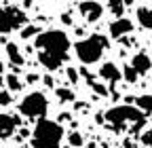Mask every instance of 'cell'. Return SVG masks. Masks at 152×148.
Instances as JSON below:
<instances>
[{"mask_svg": "<svg viewBox=\"0 0 152 148\" xmlns=\"http://www.w3.org/2000/svg\"><path fill=\"white\" fill-rule=\"evenodd\" d=\"M36 49H38V59L49 70L55 72L66 59L70 51V38L61 30H49L40 32L36 36Z\"/></svg>", "mask_w": 152, "mask_h": 148, "instance_id": "6da1fadb", "label": "cell"}, {"mask_svg": "<svg viewBox=\"0 0 152 148\" xmlns=\"http://www.w3.org/2000/svg\"><path fill=\"white\" fill-rule=\"evenodd\" d=\"M64 140V127L57 121L42 119L32 131V148H59Z\"/></svg>", "mask_w": 152, "mask_h": 148, "instance_id": "7a4b0ae2", "label": "cell"}, {"mask_svg": "<svg viewBox=\"0 0 152 148\" xmlns=\"http://www.w3.org/2000/svg\"><path fill=\"white\" fill-rule=\"evenodd\" d=\"M106 119L108 123H112L116 129H121L123 125L131 123V133H137L140 129L144 127L146 123V114L137 106H129V104H123V106H114L106 112Z\"/></svg>", "mask_w": 152, "mask_h": 148, "instance_id": "3957f363", "label": "cell"}, {"mask_svg": "<svg viewBox=\"0 0 152 148\" xmlns=\"http://www.w3.org/2000/svg\"><path fill=\"white\" fill-rule=\"evenodd\" d=\"M106 47H108L106 36L93 34V36H89V38H85V40H78L74 49H76V57L80 59V64L89 66V64H95V62L102 59Z\"/></svg>", "mask_w": 152, "mask_h": 148, "instance_id": "277c9868", "label": "cell"}, {"mask_svg": "<svg viewBox=\"0 0 152 148\" xmlns=\"http://www.w3.org/2000/svg\"><path fill=\"white\" fill-rule=\"evenodd\" d=\"M49 110V100L45 93L40 91H34V93L26 95L21 102H19V114H23L28 119H45Z\"/></svg>", "mask_w": 152, "mask_h": 148, "instance_id": "5b68a950", "label": "cell"}, {"mask_svg": "<svg viewBox=\"0 0 152 148\" xmlns=\"http://www.w3.org/2000/svg\"><path fill=\"white\" fill-rule=\"evenodd\" d=\"M26 21V13L15 7H0V34L11 32Z\"/></svg>", "mask_w": 152, "mask_h": 148, "instance_id": "8992f818", "label": "cell"}, {"mask_svg": "<svg viewBox=\"0 0 152 148\" xmlns=\"http://www.w3.org/2000/svg\"><path fill=\"white\" fill-rule=\"evenodd\" d=\"M78 11H80V15H85L87 21H97L104 13V7L99 2H80Z\"/></svg>", "mask_w": 152, "mask_h": 148, "instance_id": "52a82bcc", "label": "cell"}, {"mask_svg": "<svg viewBox=\"0 0 152 148\" xmlns=\"http://www.w3.org/2000/svg\"><path fill=\"white\" fill-rule=\"evenodd\" d=\"M129 32H133V21L127 19V17H121V19L110 23V38H121Z\"/></svg>", "mask_w": 152, "mask_h": 148, "instance_id": "ba28073f", "label": "cell"}, {"mask_svg": "<svg viewBox=\"0 0 152 148\" xmlns=\"http://www.w3.org/2000/svg\"><path fill=\"white\" fill-rule=\"evenodd\" d=\"M99 76L104 78V81H108V83H118L121 78H123V72L118 70V66L116 64H112V62H108V64H102V68H99Z\"/></svg>", "mask_w": 152, "mask_h": 148, "instance_id": "9c48e42d", "label": "cell"}, {"mask_svg": "<svg viewBox=\"0 0 152 148\" xmlns=\"http://www.w3.org/2000/svg\"><path fill=\"white\" fill-rule=\"evenodd\" d=\"M19 125V116H11V114H0V140L9 138Z\"/></svg>", "mask_w": 152, "mask_h": 148, "instance_id": "30bf717a", "label": "cell"}, {"mask_svg": "<svg viewBox=\"0 0 152 148\" xmlns=\"http://www.w3.org/2000/svg\"><path fill=\"white\" fill-rule=\"evenodd\" d=\"M131 66H133V70H135L137 74H146L152 68V59H150V55H146V53H137L135 57L131 59Z\"/></svg>", "mask_w": 152, "mask_h": 148, "instance_id": "8fae6325", "label": "cell"}, {"mask_svg": "<svg viewBox=\"0 0 152 148\" xmlns=\"http://www.w3.org/2000/svg\"><path fill=\"white\" fill-rule=\"evenodd\" d=\"M137 21H140L146 30H152V9L140 7V9H137Z\"/></svg>", "mask_w": 152, "mask_h": 148, "instance_id": "7c38bea8", "label": "cell"}, {"mask_svg": "<svg viewBox=\"0 0 152 148\" xmlns=\"http://www.w3.org/2000/svg\"><path fill=\"white\" fill-rule=\"evenodd\" d=\"M7 53H9V59H11V64H13V66H21V64H23V57L19 55V51H17V45H15V42H9V45H7Z\"/></svg>", "mask_w": 152, "mask_h": 148, "instance_id": "4fadbf2b", "label": "cell"}, {"mask_svg": "<svg viewBox=\"0 0 152 148\" xmlns=\"http://www.w3.org/2000/svg\"><path fill=\"white\" fill-rule=\"evenodd\" d=\"M135 102H137V108L142 110V112H152V93L140 95Z\"/></svg>", "mask_w": 152, "mask_h": 148, "instance_id": "5bb4252c", "label": "cell"}, {"mask_svg": "<svg viewBox=\"0 0 152 148\" xmlns=\"http://www.w3.org/2000/svg\"><path fill=\"white\" fill-rule=\"evenodd\" d=\"M68 142H70V148H80V146L85 144V140H83L80 131H72V133L68 136Z\"/></svg>", "mask_w": 152, "mask_h": 148, "instance_id": "9a60e30c", "label": "cell"}, {"mask_svg": "<svg viewBox=\"0 0 152 148\" xmlns=\"http://www.w3.org/2000/svg\"><path fill=\"white\" fill-rule=\"evenodd\" d=\"M55 93H57V97H59V102H72L74 100V93H72L70 89H64V87L55 89Z\"/></svg>", "mask_w": 152, "mask_h": 148, "instance_id": "2e32d148", "label": "cell"}, {"mask_svg": "<svg viewBox=\"0 0 152 148\" xmlns=\"http://www.w3.org/2000/svg\"><path fill=\"white\" fill-rule=\"evenodd\" d=\"M7 87L11 89V91H19V89H21V83H19V78L15 76V74H7Z\"/></svg>", "mask_w": 152, "mask_h": 148, "instance_id": "e0dca14e", "label": "cell"}, {"mask_svg": "<svg viewBox=\"0 0 152 148\" xmlns=\"http://www.w3.org/2000/svg\"><path fill=\"white\" fill-rule=\"evenodd\" d=\"M123 76L127 78V83H135V78L140 76V74H137L135 70H133V66L129 64V66H125V70H123Z\"/></svg>", "mask_w": 152, "mask_h": 148, "instance_id": "ac0fdd59", "label": "cell"}, {"mask_svg": "<svg viewBox=\"0 0 152 148\" xmlns=\"http://www.w3.org/2000/svg\"><path fill=\"white\" fill-rule=\"evenodd\" d=\"M110 11L114 15H118V19H121L123 13H125V2H110Z\"/></svg>", "mask_w": 152, "mask_h": 148, "instance_id": "d6986e66", "label": "cell"}, {"mask_svg": "<svg viewBox=\"0 0 152 148\" xmlns=\"http://www.w3.org/2000/svg\"><path fill=\"white\" fill-rule=\"evenodd\" d=\"M38 36V34H40V30H38L36 26H28V28H23L21 30V38H30V36Z\"/></svg>", "mask_w": 152, "mask_h": 148, "instance_id": "ffe728a7", "label": "cell"}, {"mask_svg": "<svg viewBox=\"0 0 152 148\" xmlns=\"http://www.w3.org/2000/svg\"><path fill=\"white\" fill-rule=\"evenodd\" d=\"M87 83H89V87H91L93 91H97V93H99V95H106V93H108V89H106V87H102L99 83H95L93 78H89Z\"/></svg>", "mask_w": 152, "mask_h": 148, "instance_id": "44dd1931", "label": "cell"}, {"mask_svg": "<svg viewBox=\"0 0 152 148\" xmlns=\"http://www.w3.org/2000/svg\"><path fill=\"white\" fill-rule=\"evenodd\" d=\"M11 104V93H9V89H2L0 91V106H9Z\"/></svg>", "mask_w": 152, "mask_h": 148, "instance_id": "7402d4cb", "label": "cell"}, {"mask_svg": "<svg viewBox=\"0 0 152 148\" xmlns=\"http://www.w3.org/2000/svg\"><path fill=\"white\" fill-rule=\"evenodd\" d=\"M142 144H144L146 148H152V127H150L148 131L142 136Z\"/></svg>", "mask_w": 152, "mask_h": 148, "instance_id": "603a6c76", "label": "cell"}, {"mask_svg": "<svg viewBox=\"0 0 152 148\" xmlns=\"http://www.w3.org/2000/svg\"><path fill=\"white\" fill-rule=\"evenodd\" d=\"M68 78H70V83H76L80 78V74L76 72V68H68Z\"/></svg>", "mask_w": 152, "mask_h": 148, "instance_id": "cb8c5ba5", "label": "cell"}, {"mask_svg": "<svg viewBox=\"0 0 152 148\" xmlns=\"http://www.w3.org/2000/svg\"><path fill=\"white\" fill-rule=\"evenodd\" d=\"M38 81V74H28L26 76V83H36Z\"/></svg>", "mask_w": 152, "mask_h": 148, "instance_id": "d4e9b609", "label": "cell"}, {"mask_svg": "<svg viewBox=\"0 0 152 148\" xmlns=\"http://www.w3.org/2000/svg\"><path fill=\"white\" fill-rule=\"evenodd\" d=\"M45 83H47L49 87H53V78H51V76H45Z\"/></svg>", "mask_w": 152, "mask_h": 148, "instance_id": "484cf974", "label": "cell"}, {"mask_svg": "<svg viewBox=\"0 0 152 148\" xmlns=\"http://www.w3.org/2000/svg\"><path fill=\"white\" fill-rule=\"evenodd\" d=\"M127 148H133V144H127Z\"/></svg>", "mask_w": 152, "mask_h": 148, "instance_id": "4316f807", "label": "cell"}]
</instances>
